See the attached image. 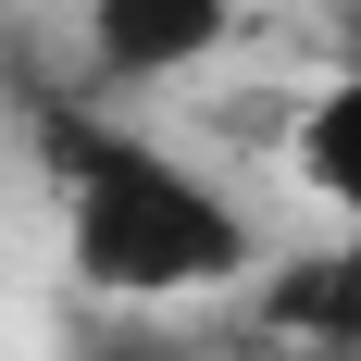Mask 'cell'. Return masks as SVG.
Here are the masks:
<instances>
[{
	"instance_id": "3",
	"label": "cell",
	"mask_w": 361,
	"mask_h": 361,
	"mask_svg": "<svg viewBox=\"0 0 361 361\" xmlns=\"http://www.w3.org/2000/svg\"><path fill=\"white\" fill-rule=\"evenodd\" d=\"M262 336L349 361V349H361V237H336V250H299L287 274L262 287Z\"/></svg>"
},
{
	"instance_id": "1",
	"label": "cell",
	"mask_w": 361,
	"mask_h": 361,
	"mask_svg": "<svg viewBox=\"0 0 361 361\" xmlns=\"http://www.w3.org/2000/svg\"><path fill=\"white\" fill-rule=\"evenodd\" d=\"M50 175H63V237L87 299H200L250 274V224L224 187H200L175 149L112 137L87 112H50Z\"/></svg>"
},
{
	"instance_id": "2",
	"label": "cell",
	"mask_w": 361,
	"mask_h": 361,
	"mask_svg": "<svg viewBox=\"0 0 361 361\" xmlns=\"http://www.w3.org/2000/svg\"><path fill=\"white\" fill-rule=\"evenodd\" d=\"M224 25H237V0H87V63L112 87H149V75L212 63Z\"/></svg>"
},
{
	"instance_id": "4",
	"label": "cell",
	"mask_w": 361,
	"mask_h": 361,
	"mask_svg": "<svg viewBox=\"0 0 361 361\" xmlns=\"http://www.w3.org/2000/svg\"><path fill=\"white\" fill-rule=\"evenodd\" d=\"M299 175L324 187L336 212H349V237H361V75H336L324 100L299 112Z\"/></svg>"
}]
</instances>
